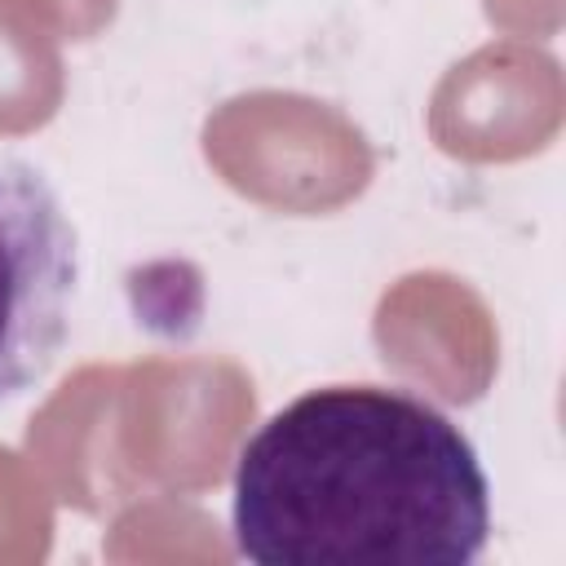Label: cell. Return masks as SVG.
Returning <instances> with one entry per match:
<instances>
[{
    "instance_id": "obj_2",
    "label": "cell",
    "mask_w": 566,
    "mask_h": 566,
    "mask_svg": "<svg viewBox=\"0 0 566 566\" xmlns=\"http://www.w3.org/2000/svg\"><path fill=\"white\" fill-rule=\"evenodd\" d=\"M80 239L49 177L0 155V402L40 385L66 340Z\"/></svg>"
},
{
    "instance_id": "obj_1",
    "label": "cell",
    "mask_w": 566,
    "mask_h": 566,
    "mask_svg": "<svg viewBox=\"0 0 566 566\" xmlns=\"http://www.w3.org/2000/svg\"><path fill=\"white\" fill-rule=\"evenodd\" d=\"M230 526L265 566H469L491 539V482L420 394L327 385L243 442Z\"/></svg>"
}]
</instances>
